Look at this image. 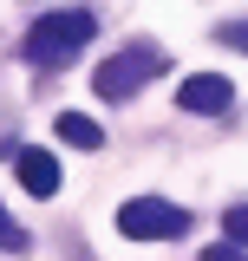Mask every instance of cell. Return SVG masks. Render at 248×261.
Masks as SVG:
<instances>
[{"label":"cell","mask_w":248,"mask_h":261,"mask_svg":"<svg viewBox=\"0 0 248 261\" xmlns=\"http://www.w3.org/2000/svg\"><path fill=\"white\" fill-rule=\"evenodd\" d=\"M98 33V13H85V7H59V13H39L27 33V59L33 65H72L79 53H85V39Z\"/></svg>","instance_id":"obj_1"},{"label":"cell","mask_w":248,"mask_h":261,"mask_svg":"<svg viewBox=\"0 0 248 261\" xmlns=\"http://www.w3.org/2000/svg\"><path fill=\"white\" fill-rule=\"evenodd\" d=\"M157 72H163V53H157V46H124V53H111V59L92 72V85H98V98L118 105V98H131L137 85H151Z\"/></svg>","instance_id":"obj_2"},{"label":"cell","mask_w":248,"mask_h":261,"mask_svg":"<svg viewBox=\"0 0 248 261\" xmlns=\"http://www.w3.org/2000/svg\"><path fill=\"white\" fill-rule=\"evenodd\" d=\"M118 228L131 235V242H177L189 228V216L177 209V202H163V196H131L118 209Z\"/></svg>","instance_id":"obj_3"},{"label":"cell","mask_w":248,"mask_h":261,"mask_svg":"<svg viewBox=\"0 0 248 261\" xmlns=\"http://www.w3.org/2000/svg\"><path fill=\"white\" fill-rule=\"evenodd\" d=\"M177 105H183L189 118H222V111L235 105V85H229L222 72H196V79L177 85Z\"/></svg>","instance_id":"obj_4"},{"label":"cell","mask_w":248,"mask_h":261,"mask_svg":"<svg viewBox=\"0 0 248 261\" xmlns=\"http://www.w3.org/2000/svg\"><path fill=\"white\" fill-rule=\"evenodd\" d=\"M13 170H20V190L27 196H59V157L53 150H13Z\"/></svg>","instance_id":"obj_5"},{"label":"cell","mask_w":248,"mask_h":261,"mask_svg":"<svg viewBox=\"0 0 248 261\" xmlns=\"http://www.w3.org/2000/svg\"><path fill=\"white\" fill-rule=\"evenodd\" d=\"M59 137L72 144V150H98V144H105V130H98L85 111H65V118H59Z\"/></svg>","instance_id":"obj_6"},{"label":"cell","mask_w":248,"mask_h":261,"mask_svg":"<svg viewBox=\"0 0 248 261\" xmlns=\"http://www.w3.org/2000/svg\"><path fill=\"white\" fill-rule=\"evenodd\" d=\"M0 248H7V255H27V248H33V235H27L20 222H13L7 209H0Z\"/></svg>","instance_id":"obj_7"},{"label":"cell","mask_w":248,"mask_h":261,"mask_svg":"<svg viewBox=\"0 0 248 261\" xmlns=\"http://www.w3.org/2000/svg\"><path fill=\"white\" fill-rule=\"evenodd\" d=\"M222 235L248 248V202H229V216H222Z\"/></svg>","instance_id":"obj_8"},{"label":"cell","mask_w":248,"mask_h":261,"mask_svg":"<svg viewBox=\"0 0 248 261\" xmlns=\"http://www.w3.org/2000/svg\"><path fill=\"white\" fill-rule=\"evenodd\" d=\"M216 39H222V46H242V53H248V20H222V27H216Z\"/></svg>","instance_id":"obj_9"},{"label":"cell","mask_w":248,"mask_h":261,"mask_svg":"<svg viewBox=\"0 0 248 261\" xmlns=\"http://www.w3.org/2000/svg\"><path fill=\"white\" fill-rule=\"evenodd\" d=\"M196 261H248V248L242 242H216V248H203Z\"/></svg>","instance_id":"obj_10"}]
</instances>
